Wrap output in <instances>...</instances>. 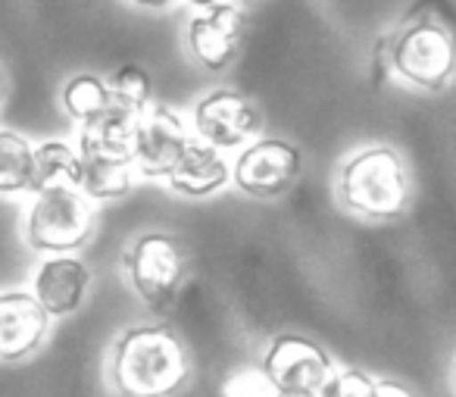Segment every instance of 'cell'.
I'll return each mask as SVG.
<instances>
[{
	"label": "cell",
	"instance_id": "1",
	"mask_svg": "<svg viewBox=\"0 0 456 397\" xmlns=\"http://www.w3.org/2000/svg\"><path fill=\"white\" fill-rule=\"evenodd\" d=\"M188 376V351L163 322L128 328L113 344L110 378L119 397H172L184 388Z\"/></svg>",
	"mask_w": 456,
	"mask_h": 397
},
{
	"label": "cell",
	"instance_id": "2",
	"mask_svg": "<svg viewBox=\"0 0 456 397\" xmlns=\"http://www.w3.org/2000/svg\"><path fill=\"white\" fill-rule=\"evenodd\" d=\"M338 194L350 213L372 222H394L406 213L410 185L406 166L394 147L372 145L341 166Z\"/></svg>",
	"mask_w": 456,
	"mask_h": 397
},
{
	"label": "cell",
	"instance_id": "3",
	"mask_svg": "<svg viewBox=\"0 0 456 397\" xmlns=\"http://www.w3.org/2000/svg\"><path fill=\"white\" fill-rule=\"evenodd\" d=\"M122 266L141 303L153 313H163L182 294L188 276V251L175 235L147 232L122 253Z\"/></svg>",
	"mask_w": 456,
	"mask_h": 397
},
{
	"label": "cell",
	"instance_id": "4",
	"mask_svg": "<svg viewBox=\"0 0 456 397\" xmlns=\"http://www.w3.org/2000/svg\"><path fill=\"white\" fill-rule=\"evenodd\" d=\"M94 201L76 185H57L41 194L26 219L28 247L45 253H69L94 235Z\"/></svg>",
	"mask_w": 456,
	"mask_h": 397
},
{
	"label": "cell",
	"instance_id": "5",
	"mask_svg": "<svg viewBox=\"0 0 456 397\" xmlns=\"http://www.w3.org/2000/svg\"><path fill=\"white\" fill-rule=\"evenodd\" d=\"M391 66L412 88L444 91L456 79L453 38L431 20L412 22L391 41Z\"/></svg>",
	"mask_w": 456,
	"mask_h": 397
},
{
	"label": "cell",
	"instance_id": "6",
	"mask_svg": "<svg viewBox=\"0 0 456 397\" xmlns=\"http://www.w3.org/2000/svg\"><path fill=\"white\" fill-rule=\"evenodd\" d=\"M263 372L279 388V394H319L335 372V360L313 338L279 335L269 341Z\"/></svg>",
	"mask_w": 456,
	"mask_h": 397
},
{
	"label": "cell",
	"instance_id": "7",
	"mask_svg": "<svg viewBox=\"0 0 456 397\" xmlns=\"http://www.w3.org/2000/svg\"><path fill=\"white\" fill-rule=\"evenodd\" d=\"M304 170L300 151L285 138L250 141L232 166V182L250 197H279Z\"/></svg>",
	"mask_w": 456,
	"mask_h": 397
},
{
	"label": "cell",
	"instance_id": "8",
	"mask_svg": "<svg viewBox=\"0 0 456 397\" xmlns=\"http://www.w3.org/2000/svg\"><path fill=\"white\" fill-rule=\"evenodd\" d=\"M194 128L197 138L207 145L219 147H244L260 135L263 116L256 110V103L250 97H244L241 91L219 88L209 91L207 97H200L194 107Z\"/></svg>",
	"mask_w": 456,
	"mask_h": 397
},
{
	"label": "cell",
	"instance_id": "9",
	"mask_svg": "<svg viewBox=\"0 0 456 397\" xmlns=\"http://www.w3.org/2000/svg\"><path fill=\"white\" fill-rule=\"evenodd\" d=\"M188 141L191 135L182 116L172 113L163 103H151L141 113L138 132H134V170L151 178H169Z\"/></svg>",
	"mask_w": 456,
	"mask_h": 397
},
{
	"label": "cell",
	"instance_id": "10",
	"mask_svg": "<svg viewBox=\"0 0 456 397\" xmlns=\"http://www.w3.org/2000/svg\"><path fill=\"white\" fill-rule=\"evenodd\" d=\"M244 20L241 7L235 4H216L191 20L188 26V47L194 60L209 72H222L235 63L244 41Z\"/></svg>",
	"mask_w": 456,
	"mask_h": 397
},
{
	"label": "cell",
	"instance_id": "11",
	"mask_svg": "<svg viewBox=\"0 0 456 397\" xmlns=\"http://www.w3.org/2000/svg\"><path fill=\"white\" fill-rule=\"evenodd\" d=\"M51 316L28 291H0V360L16 363L45 344Z\"/></svg>",
	"mask_w": 456,
	"mask_h": 397
},
{
	"label": "cell",
	"instance_id": "12",
	"mask_svg": "<svg viewBox=\"0 0 456 397\" xmlns=\"http://www.w3.org/2000/svg\"><path fill=\"white\" fill-rule=\"evenodd\" d=\"M144 110L132 107L128 101L113 95V101L82 122L78 128V153L97 160H132L134 163V132Z\"/></svg>",
	"mask_w": 456,
	"mask_h": 397
},
{
	"label": "cell",
	"instance_id": "13",
	"mask_svg": "<svg viewBox=\"0 0 456 397\" xmlns=\"http://www.w3.org/2000/svg\"><path fill=\"white\" fill-rule=\"evenodd\" d=\"M88 285H91V272L85 266V260L69 257V253H53L35 272L32 294L38 297L45 313L51 319H57V316H69L82 307L85 294H88Z\"/></svg>",
	"mask_w": 456,
	"mask_h": 397
},
{
	"label": "cell",
	"instance_id": "14",
	"mask_svg": "<svg viewBox=\"0 0 456 397\" xmlns=\"http://www.w3.org/2000/svg\"><path fill=\"white\" fill-rule=\"evenodd\" d=\"M228 178H232V172H228V163H225V157H222V151L200 138L188 141L178 166L169 172L172 191H178V194H184V197H209L225 188Z\"/></svg>",
	"mask_w": 456,
	"mask_h": 397
},
{
	"label": "cell",
	"instance_id": "15",
	"mask_svg": "<svg viewBox=\"0 0 456 397\" xmlns=\"http://www.w3.org/2000/svg\"><path fill=\"white\" fill-rule=\"evenodd\" d=\"M82 178V153L66 141H45L35 147V178L32 194H41L57 185H76Z\"/></svg>",
	"mask_w": 456,
	"mask_h": 397
},
{
	"label": "cell",
	"instance_id": "16",
	"mask_svg": "<svg viewBox=\"0 0 456 397\" xmlns=\"http://www.w3.org/2000/svg\"><path fill=\"white\" fill-rule=\"evenodd\" d=\"M35 178V145L20 132L0 128V194L32 191Z\"/></svg>",
	"mask_w": 456,
	"mask_h": 397
},
{
	"label": "cell",
	"instance_id": "17",
	"mask_svg": "<svg viewBox=\"0 0 456 397\" xmlns=\"http://www.w3.org/2000/svg\"><path fill=\"white\" fill-rule=\"evenodd\" d=\"M134 172L138 170H134L132 160L82 157V178H78V188H82L91 201H107V197H119L132 188Z\"/></svg>",
	"mask_w": 456,
	"mask_h": 397
},
{
	"label": "cell",
	"instance_id": "18",
	"mask_svg": "<svg viewBox=\"0 0 456 397\" xmlns=\"http://www.w3.org/2000/svg\"><path fill=\"white\" fill-rule=\"evenodd\" d=\"M113 101V88L103 76H94V72H78L66 82L63 88V107L72 120L88 122L91 116L101 113L107 103Z\"/></svg>",
	"mask_w": 456,
	"mask_h": 397
},
{
	"label": "cell",
	"instance_id": "19",
	"mask_svg": "<svg viewBox=\"0 0 456 397\" xmlns=\"http://www.w3.org/2000/svg\"><path fill=\"white\" fill-rule=\"evenodd\" d=\"M107 82H110V88H113V95L128 101L132 107L147 110L153 103V79H151V72L141 70L138 63L119 66Z\"/></svg>",
	"mask_w": 456,
	"mask_h": 397
},
{
	"label": "cell",
	"instance_id": "20",
	"mask_svg": "<svg viewBox=\"0 0 456 397\" xmlns=\"http://www.w3.org/2000/svg\"><path fill=\"white\" fill-rule=\"evenodd\" d=\"M222 397H281L279 388L269 382V376L254 366H241L222 382Z\"/></svg>",
	"mask_w": 456,
	"mask_h": 397
},
{
	"label": "cell",
	"instance_id": "21",
	"mask_svg": "<svg viewBox=\"0 0 456 397\" xmlns=\"http://www.w3.org/2000/svg\"><path fill=\"white\" fill-rule=\"evenodd\" d=\"M375 385L379 378L362 369H335L319 397H375Z\"/></svg>",
	"mask_w": 456,
	"mask_h": 397
},
{
	"label": "cell",
	"instance_id": "22",
	"mask_svg": "<svg viewBox=\"0 0 456 397\" xmlns=\"http://www.w3.org/2000/svg\"><path fill=\"white\" fill-rule=\"evenodd\" d=\"M375 397H416L406 385L394 382V378H379L375 385Z\"/></svg>",
	"mask_w": 456,
	"mask_h": 397
},
{
	"label": "cell",
	"instance_id": "23",
	"mask_svg": "<svg viewBox=\"0 0 456 397\" xmlns=\"http://www.w3.org/2000/svg\"><path fill=\"white\" fill-rule=\"evenodd\" d=\"M132 4H138V7H144V10H163V7H169L172 0H132Z\"/></svg>",
	"mask_w": 456,
	"mask_h": 397
},
{
	"label": "cell",
	"instance_id": "24",
	"mask_svg": "<svg viewBox=\"0 0 456 397\" xmlns=\"http://www.w3.org/2000/svg\"><path fill=\"white\" fill-rule=\"evenodd\" d=\"M191 7H197L203 13V10H209V7H216V4H219V0H188Z\"/></svg>",
	"mask_w": 456,
	"mask_h": 397
},
{
	"label": "cell",
	"instance_id": "25",
	"mask_svg": "<svg viewBox=\"0 0 456 397\" xmlns=\"http://www.w3.org/2000/svg\"><path fill=\"white\" fill-rule=\"evenodd\" d=\"M4 97H7V82H4V72H0V103H4Z\"/></svg>",
	"mask_w": 456,
	"mask_h": 397
},
{
	"label": "cell",
	"instance_id": "26",
	"mask_svg": "<svg viewBox=\"0 0 456 397\" xmlns=\"http://www.w3.org/2000/svg\"><path fill=\"white\" fill-rule=\"evenodd\" d=\"M281 397H319V394H281Z\"/></svg>",
	"mask_w": 456,
	"mask_h": 397
},
{
	"label": "cell",
	"instance_id": "27",
	"mask_svg": "<svg viewBox=\"0 0 456 397\" xmlns=\"http://www.w3.org/2000/svg\"><path fill=\"white\" fill-rule=\"evenodd\" d=\"M238 4H254V0H238Z\"/></svg>",
	"mask_w": 456,
	"mask_h": 397
}]
</instances>
